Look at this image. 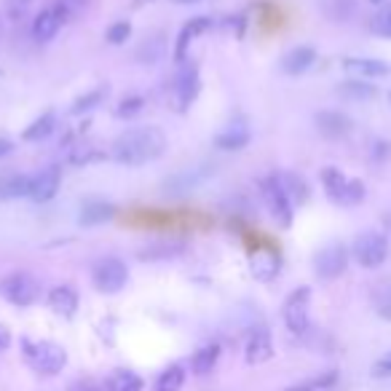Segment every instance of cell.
<instances>
[{
  "instance_id": "cell-46",
  "label": "cell",
  "mask_w": 391,
  "mask_h": 391,
  "mask_svg": "<svg viewBox=\"0 0 391 391\" xmlns=\"http://www.w3.org/2000/svg\"><path fill=\"white\" fill-rule=\"evenodd\" d=\"M370 3H386V0H370Z\"/></svg>"
},
{
  "instance_id": "cell-30",
  "label": "cell",
  "mask_w": 391,
  "mask_h": 391,
  "mask_svg": "<svg viewBox=\"0 0 391 391\" xmlns=\"http://www.w3.org/2000/svg\"><path fill=\"white\" fill-rule=\"evenodd\" d=\"M182 383H185V370L179 367V365H172V367H167L158 375L156 391H179Z\"/></svg>"
},
{
  "instance_id": "cell-23",
  "label": "cell",
  "mask_w": 391,
  "mask_h": 391,
  "mask_svg": "<svg viewBox=\"0 0 391 391\" xmlns=\"http://www.w3.org/2000/svg\"><path fill=\"white\" fill-rule=\"evenodd\" d=\"M276 177H279L284 193L290 196L292 207H301V204L308 202V182H306L301 174H295V172H284V174H276Z\"/></svg>"
},
{
  "instance_id": "cell-22",
  "label": "cell",
  "mask_w": 391,
  "mask_h": 391,
  "mask_svg": "<svg viewBox=\"0 0 391 391\" xmlns=\"http://www.w3.org/2000/svg\"><path fill=\"white\" fill-rule=\"evenodd\" d=\"M249 129H246L244 123H231L225 132L214 137V145L220 147V150H241V147L249 145Z\"/></svg>"
},
{
  "instance_id": "cell-9",
  "label": "cell",
  "mask_w": 391,
  "mask_h": 391,
  "mask_svg": "<svg viewBox=\"0 0 391 391\" xmlns=\"http://www.w3.org/2000/svg\"><path fill=\"white\" fill-rule=\"evenodd\" d=\"M308 303H311V287H298V290H292L290 298L284 301L281 316H284L287 330L295 333V335H303V333L308 330Z\"/></svg>"
},
{
  "instance_id": "cell-15",
  "label": "cell",
  "mask_w": 391,
  "mask_h": 391,
  "mask_svg": "<svg viewBox=\"0 0 391 391\" xmlns=\"http://www.w3.org/2000/svg\"><path fill=\"white\" fill-rule=\"evenodd\" d=\"M313 62H316V48L298 46V48H292V51L281 56V70L287 75H303V73H308L313 68Z\"/></svg>"
},
{
  "instance_id": "cell-27",
  "label": "cell",
  "mask_w": 391,
  "mask_h": 391,
  "mask_svg": "<svg viewBox=\"0 0 391 391\" xmlns=\"http://www.w3.org/2000/svg\"><path fill=\"white\" fill-rule=\"evenodd\" d=\"M161 54H164V41H161V35H156V38H145V43L137 48L135 59L140 65H156Z\"/></svg>"
},
{
  "instance_id": "cell-34",
  "label": "cell",
  "mask_w": 391,
  "mask_h": 391,
  "mask_svg": "<svg viewBox=\"0 0 391 391\" xmlns=\"http://www.w3.org/2000/svg\"><path fill=\"white\" fill-rule=\"evenodd\" d=\"M108 43L110 46H121V43H126L129 38H132V24L126 22V19H121V22H115V24H110L108 27Z\"/></svg>"
},
{
  "instance_id": "cell-21",
  "label": "cell",
  "mask_w": 391,
  "mask_h": 391,
  "mask_svg": "<svg viewBox=\"0 0 391 391\" xmlns=\"http://www.w3.org/2000/svg\"><path fill=\"white\" fill-rule=\"evenodd\" d=\"M113 214H115V207L108 202H100V199H91L80 207V214H78V223L83 228H91V225H102L108 223Z\"/></svg>"
},
{
  "instance_id": "cell-17",
  "label": "cell",
  "mask_w": 391,
  "mask_h": 391,
  "mask_svg": "<svg viewBox=\"0 0 391 391\" xmlns=\"http://www.w3.org/2000/svg\"><path fill=\"white\" fill-rule=\"evenodd\" d=\"M30 185L33 177L19 174V172H0V199H19V196H30Z\"/></svg>"
},
{
  "instance_id": "cell-29",
  "label": "cell",
  "mask_w": 391,
  "mask_h": 391,
  "mask_svg": "<svg viewBox=\"0 0 391 391\" xmlns=\"http://www.w3.org/2000/svg\"><path fill=\"white\" fill-rule=\"evenodd\" d=\"M338 91L348 97V100H370V97H375L378 89L372 86V83H365V80H343Z\"/></svg>"
},
{
  "instance_id": "cell-47",
  "label": "cell",
  "mask_w": 391,
  "mask_h": 391,
  "mask_svg": "<svg viewBox=\"0 0 391 391\" xmlns=\"http://www.w3.org/2000/svg\"><path fill=\"white\" fill-rule=\"evenodd\" d=\"M137 3H145V0H137Z\"/></svg>"
},
{
  "instance_id": "cell-4",
  "label": "cell",
  "mask_w": 391,
  "mask_h": 391,
  "mask_svg": "<svg viewBox=\"0 0 391 391\" xmlns=\"http://www.w3.org/2000/svg\"><path fill=\"white\" fill-rule=\"evenodd\" d=\"M24 357L41 375H56L68 365V351L51 340H24Z\"/></svg>"
},
{
  "instance_id": "cell-28",
  "label": "cell",
  "mask_w": 391,
  "mask_h": 391,
  "mask_svg": "<svg viewBox=\"0 0 391 391\" xmlns=\"http://www.w3.org/2000/svg\"><path fill=\"white\" fill-rule=\"evenodd\" d=\"M108 391H142V378L129 370H118L108 380Z\"/></svg>"
},
{
  "instance_id": "cell-44",
  "label": "cell",
  "mask_w": 391,
  "mask_h": 391,
  "mask_svg": "<svg viewBox=\"0 0 391 391\" xmlns=\"http://www.w3.org/2000/svg\"><path fill=\"white\" fill-rule=\"evenodd\" d=\"M172 3H177V6H190V3H202V0H172Z\"/></svg>"
},
{
  "instance_id": "cell-13",
  "label": "cell",
  "mask_w": 391,
  "mask_h": 391,
  "mask_svg": "<svg viewBox=\"0 0 391 391\" xmlns=\"http://www.w3.org/2000/svg\"><path fill=\"white\" fill-rule=\"evenodd\" d=\"M316 129H319V135L327 137V140H340V137L351 135L354 121L340 110H322L316 113Z\"/></svg>"
},
{
  "instance_id": "cell-11",
  "label": "cell",
  "mask_w": 391,
  "mask_h": 391,
  "mask_svg": "<svg viewBox=\"0 0 391 391\" xmlns=\"http://www.w3.org/2000/svg\"><path fill=\"white\" fill-rule=\"evenodd\" d=\"M59 185H62V169L59 167H48L43 172H38L33 177V185H30V199L35 204H46L51 202L56 193H59Z\"/></svg>"
},
{
  "instance_id": "cell-24",
  "label": "cell",
  "mask_w": 391,
  "mask_h": 391,
  "mask_svg": "<svg viewBox=\"0 0 391 391\" xmlns=\"http://www.w3.org/2000/svg\"><path fill=\"white\" fill-rule=\"evenodd\" d=\"M56 126V115L54 110H46L41 118H35L27 129L22 132V140L24 142H38V140H43V137H48L51 132H54Z\"/></svg>"
},
{
  "instance_id": "cell-43",
  "label": "cell",
  "mask_w": 391,
  "mask_h": 391,
  "mask_svg": "<svg viewBox=\"0 0 391 391\" xmlns=\"http://www.w3.org/2000/svg\"><path fill=\"white\" fill-rule=\"evenodd\" d=\"M383 225H386V231L391 234V212H389V214H383Z\"/></svg>"
},
{
  "instance_id": "cell-2",
  "label": "cell",
  "mask_w": 391,
  "mask_h": 391,
  "mask_svg": "<svg viewBox=\"0 0 391 391\" xmlns=\"http://www.w3.org/2000/svg\"><path fill=\"white\" fill-rule=\"evenodd\" d=\"M199 89H202V78H199V65L193 62H182L174 73V78L169 83V94L167 102L169 108L174 113H185L190 108V102L199 97Z\"/></svg>"
},
{
  "instance_id": "cell-7",
  "label": "cell",
  "mask_w": 391,
  "mask_h": 391,
  "mask_svg": "<svg viewBox=\"0 0 391 391\" xmlns=\"http://www.w3.org/2000/svg\"><path fill=\"white\" fill-rule=\"evenodd\" d=\"M351 255L362 269H378L389 257V239L383 234H372V231L359 234L351 246Z\"/></svg>"
},
{
  "instance_id": "cell-1",
  "label": "cell",
  "mask_w": 391,
  "mask_h": 391,
  "mask_svg": "<svg viewBox=\"0 0 391 391\" xmlns=\"http://www.w3.org/2000/svg\"><path fill=\"white\" fill-rule=\"evenodd\" d=\"M167 147V137L158 126H135L118 135L110 145V156L118 164L140 167L147 161H156Z\"/></svg>"
},
{
  "instance_id": "cell-40",
  "label": "cell",
  "mask_w": 391,
  "mask_h": 391,
  "mask_svg": "<svg viewBox=\"0 0 391 391\" xmlns=\"http://www.w3.org/2000/svg\"><path fill=\"white\" fill-rule=\"evenodd\" d=\"M378 313L383 316V319H391V292L386 295V298H380V303H378Z\"/></svg>"
},
{
  "instance_id": "cell-41",
  "label": "cell",
  "mask_w": 391,
  "mask_h": 391,
  "mask_svg": "<svg viewBox=\"0 0 391 391\" xmlns=\"http://www.w3.org/2000/svg\"><path fill=\"white\" fill-rule=\"evenodd\" d=\"M9 346H11V333L6 324H0V351H6Z\"/></svg>"
},
{
  "instance_id": "cell-14",
  "label": "cell",
  "mask_w": 391,
  "mask_h": 391,
  "mask_svg": "<svg viewBox=\"0 0 391 391\" xmlns=\"http://www.w3.org/2000/svg\"><path fill=\"white\" fill-rule=\"evenodd\" d=\"M212 27V19L209 16H196V19H190L182 30H179L177 35V46H174V62L177 65H182V62H188V48L190 43L199 38L202 33H207Z\"/></svg>"
},
{
  "instance_id": "cell-6",
  "label": "cell",
  "mask_w": 391,
  "mask_h": 391,
  "mask_svg": "<svg viewBox=\"0 0 391 391\" xmlns=\"http://www.w3.org/2000/svg\"><path fill=\"white\" fill-rule=\"evenodd\" d=\"M260 193H263V202L269 207L271 217L276 220L279 228H290L292 225V202L290 196L284 193L281 188V182L276 174H271V177H263L260 179Z\"/></svg>"
},
{
  "instance_id": "cell-3",
  "label": "cell",
  "mask_w": 391,
  "mask_h": 391,
  "mask_svg": "<svg viewBox=\"0 0 391 391\" xmlns=\"http://www.w3.org/2000/svg\"><path fill=\"white\" fill-rule=\"evenodd\" d=\"M322 185L327 196L340 207H357L365 199V182L359 177H346L338 167L322 169Z\"/></svg>"
},
{
  "instance_id": "cell-32",
  "label": "cell",
  "mask_w": 391,
  "mask_h": 391,
  "mask_svg": "<svg viewBox=\"0 0 391 391\" xmlns=\"http://www.w3.org/2000/svg\"><path fill=\"white\" fill-rule=\"evenodd\" d=\"M105 94H108V86H100V89L89 91V94H83V97H78V100L73 102L70 113H73V115H80V113H86V110H91V108H97V105L105 100Z\"/></svg>"
},
{
  "instance_id": "cell-10",
  "label": "cell",
  "mask_w": 391,
  "mask_h": 391,
  "mask_svg": "<svg viewBox=\"0 0 391 391\" xmlns=\"http://www.w3.org/2000/svg\"><path fill=\"white\" fill-rule=\"evenodd\" d=\"M313 269H316V276H319V279H338V276L348 269L346 244L333 241V244L322 246V249L316 252V257H313Z\"/></svg>"
},
{
  "instance_id": "cell-42",
  "label": "cell",
  "mask_w": 391,
  "mask_h": 391,
  "mask_svg": "<svg viewBox=\"0 0 391 391\" xmlns=\"http://www.w3.org/2000/svg\"><path fill=\"white\" fill-rule=\"evenodd\" d=\"M11 150H14V142H11V140H6V137H0V158H3V156H9Z\"/></svg>"
},
{
  "instance_id": "cell-18",
  "label": "cell",
  "mask_w": 391,
  "mask_h": 391,
  "mask_svg": "<svg viewBox=\"0 0 391 391\" xmlns=\"http://www.w3.org/2000/svg\"><path fill=\"white\" fill-rule=\"evenodd\" d=\"M48 308L54 313H59V316L70 319L73 313L78 311V295H75V290L68 287V284L54 287V290L48 292Z\"/></svg>"
},
{
  "instance_id": "cell-8",
  "label": "cell",
  "mask_w": 391,
  "mask_h": 391,
  "mask_svg": "<svg viewBox=\"0 0 391 391\" xmlns=\"http://www.w3.org/2000/svg\"><path fill=\"white\" fill-rule=\"evenodd\" d=\"M129 279V269H126V263L118 260V257H102L94 263V269H91V281H94V287L105 295H113V292L123 290V284Z\"/></svg>"
},
{
  "instance_id": "cell-25",
  "label": "cell",
  "mask_w": 391,
  "mask_h": 391,
  "mask_svg": "<svg viewBox=\"0 0 391 391\" xmlns=\"http://www.w3.org/2000/svg\"><path fill=\"white\" fill-rule=\"evenodd\" d=\"M217 359H220V346L217 343H209V346L199 348L196 354H193V372L196 375H209L217 365Z\"/></svg>"
},
{
  "instance_id": "cell-31",
  "label": "cell",
  "mask_w": 391,
  "mask_h": 391,
  "mask_svg": "<svg viewBox=\"0 0 391 391\" xmlns=\"http://www.w3.org/2000/svg\"><path fill=\"white\" fill-rule=\"evenodd\" d=\"M335 383H338V372L335 370H330V372H322L319 378L298 383V386H290V389H284V391H327V389H333Z\"/></svg>"
},
{
  "instance_id": "cell-33",
  "label": "cell",
  "mask_w": 391,
  "mask_h": 391,
  "mask_svg": "<svg viewBox=\"0 0 391 391\" xmlns=\"http://www.w3.org/2000/svg\"><path fill=\"white\" fill-rule=\"evenodd\" d=\"M370 27H372V33L380 35V38H391V3H383L378 9V14L372 16V22H370Z\"/></svg>"
},
{
  "instance_id": "cell-36",
  "label": "cell",
  "mask_w": 391,
  "mask_h": 391,
  "mask_svg": "<svg viewBox=\"0 0 391 391\" xmlns=\"http://www.w3.org/2000/svg\"><path fill=\"white\" fill-rule=\"evenodd\" d=\"M89 3L91 0H59L56 6L68 14V16H78L80 11H86V9H89Z\"/></svg>"
},
{
  "instance_id": "cell-48",
  "label": "cell",
  "mask_w": 391,
  "mask_h": 391,
  "mask_svg": "<svg viewBox=\"0 0 391 391\" xmlns=\"http://www.w3.org/2000/svg\"><path fill=\"white\" fill-rule=\"evenodd\" d=\"M0 75H3V73H0Z\"/></svg>"
},
{
  "instance_id": "cell-20",
  "label": "cell",
  "mask_w": 391,
  "mask_h": 391,
  "mask_svg": "<svg viewBox=\"0 0 391 391\" xmlns=\"http://www.w3.org/2000/svg\"><path fill=\"white\" fill-rule=\"evenodd\" d=\"M185 252V241L182 239H161L140 249V260H169Z\"/></svg>"
},
{
  "instance_id": "cell-19",
  "label": "cell",
  "mask_w": 391,
  "mask_h": 391,
  "mask_svg": "<svg viewBox=\"0 0 391 391\" xmlns=\"http://www.w3.org/2000/svg\"><path fill=\"white\" fill-rule=\"evenodd\" d=\"M273 357V343H271L269 330H255L249 343H246V362L249 365H263Z\"/></svg>"
},
{
  "instance_id": "cell-26",
  "label": "cell",
  "mask_w": 391,
  "mask_h": 391,
  "mask_svg": "<svg viewBox=\"0 0 391 391\" xmlns=\"http://www.w3.org/2000/svg\"><path fill=\"white\" fill-rule=\"evenodd\" d=\"M252 271L257 279H273L279 271V255L276 252H255L252 255Z\"/></svg>"
},
{
  "instance_id": "cell-37",
  "label": "cell",
  "mask_w": 391,
  "mask_h": 391,
  "mask_svg": "<svg viewBox=\"0 0 391 391\" xmlns=\"http://www.w3.org/2000/svg\"><path fill=\"white\" fill-rule=\"evenodd\" d=\"M372 375H375V378H389L391 375V351H386V354L372 365Z\"/></svg>"
},
{
  "instance_id": "cell-16",
  "label": "cell",
  "mask_w": 391,
  "mask_h": 391,
  "mask_svg": "<svg viewBox=\"0 0 391 391\" xmlns=\"http://www.w3.org/2000/svg\"><path fill=\"white\" fill-rule=\"evenodd\" d=\"M343 68H346L348 73L359 75V78H383V75H391V65H386L383 59L348 56V59H343Z\"/></svg>"
},
{
  "instance_id": "cell-38",
  "label": "cell",
  "mask_w": 391,
  "mask_h": 391,
  "mask_svg": "<svg viewBox=\"0 0 391 391\" xmlns=\"http://www.w3.org/2000/svg\"><path fill=\"white\" fill-rule=\"evenodd\" d=\"M372 150H370V156H372V161H386V158L391 156V145L386 142V140H375L372 142Z\"/></svg>"
},
{
  "instance_id": "cell-12",
  "label": "cell",
  "mask_w": 391,
  "mask_h": 391,
  "mask_svg": "<svg viewBox=\"0 0 391 391\" xmlns=\"http://www.w3.org/2000/svg\"><path fill=\"white\" fill-rule=\"evenodd\" d=\"M65 19H68V14L62 11L59 6H48V9H43V11L33 19V38L38 43H48V41L59 33V27H62Z\"/></svg>"
},
{
  "instance_id": "cell-5",
  "label": "cell",
  "mask_w": 391,
  "mask_h": 391,
  "mask_svg": "<svg viewBox=\"0 0 391 391\" xmlns=\"http://www.w3.org/2000/svg\"><path fill=\"white\" fill-rule=\"evenodd\" d=\"M0 295L11 306H33L41 298V281L33 273H9L0 279Z\"/></svg>"
},
{
  "instance_id": "cell-45",
  "label": "cell",
  "mask_w": 391,
  "mask_h": 391,
  "mask_svg": "<svg viewBox=\"0 0 391 391\" xmlns=\"http://www.w3.org/2000/svg\"><path fill=\"white\" fill-rule=\"evenodd\" d=\"M0 38H3V19H0Z\"/></svg>"
},
{
  "instance_id": "cell-39",
  "label": "cell",
  "mask_w": 391,
  "mask_h": 391,
  "mask_svg": "<svg viewBox=\"0 0 391 391\" xmlns=\"http://www.w3.org/2000/svg\"><path fill=\"white\" fill-rule=\"evenodd\" d=\"M70 391H102V386L86 378V380H75V383L70 386Z\"/></svg>"
},
{
  "instance_id": "cell-35",
  "label": "cell",
  "mask_w": 391,
  "mask_h": 391,
  "mask_svg": "<svg viewBox=\"0 0 391 391\" xmlns=\"http://www.w3.org/2000/svg\"><path fill=\"white\" fill-rule=\"evenodd\" d=\"M142 108H145V97H140V94H135V97H123L121 105L115 108V115H118V118H132V115H137Z\"/></svg>"
}]
</instances>
